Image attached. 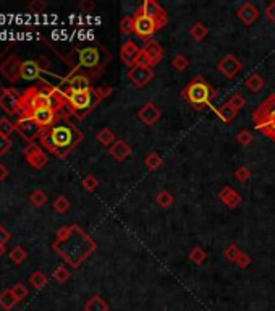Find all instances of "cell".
<instances>
[{
	"label": "cell",
	"mask_w": 275,
	"mask_h": 311,
	"mask_svg": "<svg viewBox=\"0 0 275 311\" xmlns=\"http://www.w3.org/2000/svg\"><path fill=\"white\" fill-rule=\"evenodd\" d=\"M188 258L193 261L196 266H199V264H203L206 259H207V253H206V250L201 248V246H194V248L189 251Z\"/></svg>",
	"instance_id": "32"
},
{
	"label": "cell",
	"mask_w": 275,
	"mask_h": 311,
	"mask_svg": "<svg viewBox=\"0 0 275 311\" xmlns=\"http://www.w3.org/2000/svg\"><path fill=\"white\" fill-rule=\"evenodd\" d=\"M10 259L13 261L15 264H21L24 259H28V253L23 246H15V248L10 251Z\"/></svg>",
	"instance_id": "36"
},
{
	"label": "cell",
	"mask_w": 275,
	"mask_h": 311,
	"mask_svg": "<svg viewBox=\"0 0 275 311\" xmlns=\"http://www.w3.org/2000/svg\"><path fill=\"white\" fill-rule=\"evenodd\" d=\"M15 131H17L24 141H28L29 145H31L36 138L41 136L42 128L39 127L31 117H24V118H18V120L15 122Z\"/></svg>",
	"instance_id": "6"
},
{
	"label": "cell",
	"mask_w": 275,
	"mask_h": 311,
	"mask_svg": "<svg viewBox=\"0 0 275 311\" xmlns=\"http://www.w3.org/2000/svg\"><path fill=\"white\" fill-rule=\"evenodd\" d=\"M13 131H15V123L7 117L0 118V135L10 138V135H12Z\"/></svg>",
	"instance_id": "38"
},
{
	"label": "cell",
	"mask_w": 275,
	"mask_h": 311,
	"mask_svg": "<svg viewBox=\"0 0 275 311\" xmlns=\"http://www.w3.org/2000/svg\"><path fill=\"white\" fill-rule=\"evenodd\" d=\"M215 113H217V117H219L222 122H225V123L233 122L235 118L238 117V110H237L235 107L230 106L228 102H225L222 107H217V109H215Z\"/></svg>",
	"instance_id": "23"
},
{
	"label": "cell",
	"mask_w": 275,
	"mask_h": 311,
	"mask_svg": "<svg viewBox=\"0 0 275 311\" xmlns=\"http://www.w3.org/2000/svg\"><path fill=\"white\" fill-rule=\"evenodd\" d=\"M251 175H253V172H251V169H248L246 165H241L235 170V179H237L240 183H246V182L251 179Z\"/></svg>",
	"instance_id": "40"
},
{
	"label": "cell",
	"mask_w": 275,
	"mask_h": 311,
	"mask_svg": "<svg viewBox=\"0 0 275 311\" xmlns=\"http://www.w3.org/2000/svg\"><path fill=\"white\" fill-rule=\"evenodd\" d=\"M217 68L223 76H227L228 80H233V78L243 70V63L240 62L238 57H235L233 54H227V55L217 63Z\"/></svg>",
	"instance_id": "14"
},
{
	"label": "cell",
	"mask_w": 275,
	"mask_h": 311,
	"mask_svg": "<svg viewBox=\"0 0 275 311\" xmlns=\"http://www.w3.org/2000/svg\"><path fill=\"white\" fill-rule=\"evenodd\" d=\"M85 311H109V303L101 295H94L85 303Z\"/></svg>",
	"instance_id": "24"
},
{
	"label": "cell",
	"mask_w": 275,
	"mask_h": 311,
	"mask_svg": "<svg viewBox=\"0 0 275 311\" xmlns=\"http://www.w3.org/2000/svg\"><path fill=\"white\" fill-rule=\"evenodd\" d=\"M3 255V246H0V256Z\"/></svg>",
	"instance_id": "56"
},
{
	"label": "cell",
	"mask_w": 275,
	"mask_h": 311,
	"mask_svg": "<svg viewBox=\"0 0 275 311\" xmlns=\"http://www.w3.org/2000/svg\"><path fill=\"white\" fill-rule=\"evenodd\" d=\"M70 277H71V273L65 268V266H60V268H57L53 271V279H55L58 284H65Z\"/></svg>",
	"instance_id": "42"
},
{
	"label": "cell",
	"mask_w": 275,
	"mask_h": 311,
	"mask_svg": "<svg viewBox=\"0 0 275 311\" xmlns=\"http://www.w3.org/2000/svg\"><path fill=\"white\" fill-rule=\"evenodd\" d=\"M227 102H228L232 107L237 109L238 112L241 110V109H243L244 106H246V101H244V97H243L241 94H240V92H235V94L230 96V99H228Z\"/></svg>",
	"instance_id": "46"
},
{
	"label": "cell",
	"mask_w": 275,
	"mask_h": 311,
	"mask_svg": "<svg viewBox=\"0 0 275 311\" xmlns=\"http://www.w3.org/2000/svg\"><path fill=\"white\" fill-rule=\"evenodd\" d=\"M109 154L114 157L117 162H125L131 156V146L128 145V141L117 140L114 145L109 147Z\"/></svg>",
	"instance_id": "21"
},
{
	"label": "cell",
	"mask_w": 275,
	"mask_h": 311,
	"mask_svg": "<svg viewBox=\"0 0 275 311\" xmlns=\"http://www.w3.org/2000/svg\"><path fill=\"white\" fill-rule=\"evenodd\" d=\"M237 17L241 19L246 26H251V24L259 18V10L254 7V3L244 2L237 8Z\"/></svg>",
	"instance_id": "19"
},
{
	"label": "cell",
	"mask_w": 275,
	"mask_h": 311,
	"mask_svg": "<svg viewBox=\"0 0 275 311\" xmlns=\"http://www.w3.org/2000/svg\"><path fill=\"white\" fill-rule=\"evenodd\" d=\"M53 207H55L57 212H60V214H65V212H68V209H70V201L67 200V196H57L55 201H53Z\"/></svg>",
	"instance_id": "39"
},
{
	"label": "cell",
	"mask_w": 275,
	"mask_h": 311,
	"mask_svg": "<svg viewBox=\"0 0 275 311\" xmlns=\"http://www.w3.org/2000/svg\"><path fill=\"white\" fill-rule=\"evenodd\" d=\"M23 154H24V157H26L28 164L31 167H34V169H42V167L47 165V162H49V156L44 152V149L37 145V143H31V145H28L26 147H24Z\"/></svg>",
	"instance_id": "12"
},
{
	"label": "cell",
	"mask_w": 275,
	"mask_h": 311,
	"mask_svg": "<svg viewBox=\"0 0 275 311\" xmlns=\"http://www.w3.org/2000/svg\"><path fill=\"white\" fill-rule=\"evenodd\" d=\"M39 140H41L44 147H47L49 152L55 154L57 157H60V159H65V157L85 140V135H83L81 130H78V128L68 120L67 115H63V117H58L57 122L53 123L52 127L42 128Z\"/></svg>",
	"instance_id": "1"
},
{
	"label": "cell",
	"mask_w": 275,
	"mask_h": 311,
	"mask_svg": "<svg viewBox=\"0 0 275 311\" xmlns=\"http://www.w3.org/2000/svg\"><path fill=\"white\" fill-rule=\"evenodd\" d=\"M160 115H162L160 109L157 107L154 102H146L144 106L138 110V118H139L144 125H149V127L155 125V123L160 120Z\"/></svg>",
	"instance_id": "18"
},
{
	"label": "cell",
	"mask_w": 275,
	"mask_h": 311,
	"mask_svg": "<svg viewBox=\"0 0 275 311\" xmlns=\"http://www.w3.org/2000/svg\"><path fill=\"white\" fill-rule=\"evenodd\" d=\"M41 67L37 65V62L34 60H26L23 62L21 65V78L23 80H28V81H33V80H37L39 76H41Z\"/></svg>",
	"instance_id": "22"
},
{
	"label": "cell",
	"mask_w": 275,
	"mask_h": 311,
	"mask_svg": "<svg viewBox=\"0 0 275 311\" xmlns=\"http://www.w3.org/2000/svg\"><path fill=\"white\" fill-rule=\"evenodd\" d=\"M8 174H10V172H8V167L5 165V164H0V182H3L5 179H7Z\"/></svg>",
	"instance_id": "54"
},
{
	"label": "cell",
	"mask_w": 275,
	"mask_h": 311,
	"mask_svg": "<svg viewBox=\"0 0 275 311\" xmlns=\"http://www.w3.org/2000/svg\"><path fill=\"white\" fill-rule=\"evenodd\" d=\"M12 292H13L15 297H17L18 302H21L23 298H26V297H28L29 290H28V287H26V285H24L23 282H18V284H15V285H13Z\"/></svg>",
	"instance_id": "45"
},
{
	"label": "cell",
	"mask_w": 275,
	"mask_h": 311,
	"mask_svg": "<svg viewBox=\"0 0 275 311\" xmlns=\"http://www.w3.org/2000/svg\"><path fill=\"white\" fill-rule=\"evenodd\" d=\"M96 138H97V141H99L102 146H109V147L117 141L115 140V133L112 131L110 128H102V130L97 133Z\"/></svg>",
	"instance_id": "30"
},
{
	"label": "cell",
	"mask_w": 275,
	"mask_h": 311,
	"mask_svg": "<svg viewBox=\"0 0 275 311\" xmlns=\"http://www.w3.org/2000/svg\"><path fill=\"white\" fill-rule=\"evenodd\" d=\"M244 86H246L251 92H259L264 88V78L261 76V73L253 72L251 75L244 80Z\"/></svg>",
	"instance_id": "25"
},
{
	"label": "cell",
	"mask_w": 275,
	"mask_h": 311,
	"mask_svg": "<svg viewBox=\"0 0 275 311\" xmlns=\"http://www.w3.org/2000/svg\"><path fill=\"white\" fill-rule=\"evenodd\" d=\"M36 62H37V65L41 67L42 72H49V73H51V62H49L46 57H39V60H36Z\"/></svg>",
	"instance_id": "53"
},
{
	"label": "cell",
	"mask_w": 275,
	"mask_h": 311,
	"mask_svg": "<svg viewBox=\"0 0 275 311\" xmlns=\"http://www.w3.org/2000/svg\"><path fill=\"white\" fill-rule=\"evenodd\" d=\"M154 78V72H152L151 67L141 65V63H136L131 68H128V80L133 83L136 88H144L152 81Z\"/></svg>",
	"instance_id": "10"
},
{
	"label": "cell",
	"mask_w": 275,
	"mask_h": 311,
	"mask_svg": "<svg viewBox=\"0 0 275 311\" xmlns=\"http://www.w3.org/2000/svg\"><path fill=\"white\" fill-rule=\"evenodd\" d=\"M60 90V88H58ZM62 96L65 99L68 107V113H73L78 118H83L91 109H94L104 97L112 92V86H102L97 90L89 91H62Z\"/></svg>",
	"instance_id": "3"
},
{
	"label": "cell",
	"mask_w": 275,
	"mask_h": 311,
	"mask_svg": "<svg viewBox=\"0 0 275 311\" xmlns=\"http://www.w3.org/2000/svg\"><path fill=\"white\" fill-rule=\"evenodd\" d=\"M17 303H18V300H17V297L13 295L12 289H10V290L7 289V290H3V292L0 293V307H2L3 310L10 311Z\"/></svg>",
	"instance_id": "27"
},
{
	"label": "cell",
	"mask_w": 275,
	"mask_h": 311,
	"mask_svg": "<svg viewBox=\"0 0 275 311\" xmlns=\"http://www.w3.org/2000/svg\"><path fill=\"white\" fill-rule=\"evenodd\" d=\"M120 33L123 36H128V34L135 33V17H130V15H125L120 21Z\"/></svg>",
	"instance_id": "33"
},
{
	"label": "cell",
	"mask_w": 275,
	"mask_h": 311,
	"mask_svg": "<svg viewBox=\"0 0 275 311\" xmlns=\"http://www.w3.org/2000/svg\"><path fill=\"white\" fill-rule=\"evenodd\" d=\"M58 88H60L62 91H89V90H92L91 78L85 75V73H75V75L65 78V80H63V85Z\"/></svg>",
	"instance_id": "13"
},
{
	"label": "cell",
	"mask_w": 275,
	"mask_h": 311,
	"mask_svg": "<svg viewBox=\"0 0 275 311\" xmlns=\"http://www.w3.org/2000/svg\"><path fill=\"white\" fill-rule=\"evenodd\" d=\"M133 17H135V34H138L139 37L149 41V39L154 36V33L157 31L155 23L152 21L147 15L142 13L141 10H138Z\"/></svg>",
	"instance_id": "9"
},
{
	"label": "cell",
	"mask_w": 275,
	"mask_h": 311,
	"mask_svg": "<svg viewBox=\"0 0 275 311\" xmlns=\"http://www.w3.org/2000/svg\"><path fill=\"white\" fill-rule=\"evenodd\" d=\"M264 13H266V17H267L269 19H271V21L275 23V0H272V2L267 5V7H266V12H264Z\"/></svg>",
	"instance_id": "52"
},
{
	"label": "cell",
	"mask_w": 275,
	"mask_h": 311,
	"mask_svg": "<svg viewBox=\"0 0 275 311\" xmlns=\"http://www.w3.org/2000/svg\"><path fill=\"white\" fill-rule=\"evenodd\" d=\"M10 147H12V140L7 136H2L0 135V156H3L5 152H7Z\"/></svg>",
	"instance_id": "50"
},
{
	"label": "cell",
	"mask_w": 275,
	"mask_h": 311,
	"mask_svg": "<svg viewBox=\"0 0 275 311\" xmlns=\"http://www.w3.org/2000/svg\"><path fill=\"white\" fill-rule=\"evenodd\" d=\"M266 136H269V138H271V140H272V141L275 143V130H271V131H269V133H267V135H266Z\"/></svg>",
	"instance_id": "55"
},
{
	"label": "cell",
	"mask_w": 275,
	"mask_h": 311,
	"mask_svg": "<svg viewBox=\"0 0 275 311\" xmlns=\"http://www.w3.org/2000/svg\"><path fill=\"white\" fill-rule=\"evenodd\" d=\"M29 201L36 206V207H41L42 204L47 203V195L44 193L42 190H34L31 195H29Z\"/></svg>",
	"instance_id": "37"
},
{
	"label": "cell",
	"mask_w": 275,
	"mask_h": 311,
	"mask_svg": "<svg viewBox=\"0 0 275 311\" xmlns=\"http://www.w3.org/2000/svg\"><path fill=\"white\" fill-rule=\"evenodd\" d=\"M209 34V28L206 26L204 23H194L193 26L189 28V36L194 39V41H203V39Z\"/></svg>",
	"instance_id": "28"
},
{
	"label": "cell",
	"mask_w": 275,
	"mask_h": 311,
	"mask_svg": "<svg viewBox=\"0 0 275 311\" xmlns=\"http://www.w3.org/2000/svg\"><path fill=\"white\" fill-rule=\"evenodd\" d=\"M102 49L101 47H85L78 52V67L96 70L102 63Z\"/></svg>",
	"instance_id": "7"
},
{
	"label": "cell",
	"mask_w": 275,
	"mask_h": 311,
	"mask_svg": "<svg viewBox=\"0 0 275 311\" xmlns=\"http://www.w3.org/2000/svg\"><path fill=\"white\" fill-rule=\"evenodd\" d=\"M29 284H31L34 289L41 290L42 287L47 285V275L44 274L42 271H34V273L29 275Z\"/></svg>",
	"instance_id": "31"
},
{
	"label": "cell",
	"mask_w": 275,
	"mask_h": 311,
	"mask_svg": "<svg viewBox=\"0 0 275 311\" xmlns=\"http://www.w3.org/2000/svg\"><path fill=\"white\" fill-rule=\"evenodd\" d=\"M97 186H99V182H97V179L92 174L86 175L85 179H83V188H85L86 191H89V193L96 191Z\"/></svg>",
	"instance_id": "43"
},
{
	"label": "cell",
	"mask_w": 275,
	"mask_h": 311,
	"mask_svg": "<svg viewBox=\"0 0 275 311\" xmlns=\"http://www.w3.org/2000/svg\"><path fill=\"white\" fill-rule=\"evenodd\" d=\"M28 8L34 13H42L47 8V3L42 2V0H33V2H29Z\"/></svg>",
	"instance_id": "47"
},
{
	"label": "cell",
	"mask_w": 275,
	"mask_h": 311,
	"mask_svg": "<svg viewBox=\"0 0 275 311\" xmlns=\"http://www.w3.org/2000/svg\"><path fill=\"white\" fill-rule=\"evenodd\" d=\"M214 96H215L214 88L201 75L194 76L193 80L183 88V91H181V97L188 101L189 106L196 109V110H203L204 107L210 106Z\"/></svg>",
	"instance_id": "4"
},
{
	"label": "cell",
	"mask_w": 275,
	"mask_h": 311,
	"mask_svg": "<svg viewBox=\"0 0 275 311\" xmlns=\"http://www.w3.org/2000/svg\"><path fill=\"white\" fill-rule=\"evenodd\" d=\"M144 165L147 167L149 172H155L164 165V157H162L159 152H149V154L144 157Z\"/></svg>",
	"instance_id": "26"
},
{
	"label": "cell",
	"mask_w": 275,
	"mask_h": 311,
	"mask_svg": "<svg viewBox=\"0 0 275 311\" xmlns=\"http://www.w3.org/2000/svg\"><path fill=\"white\" fill-rule=\"evenodd\" d=\"M219 198H220V201H222L223 204H227L230 209H237V207H240V204L243 203L241 195H240L237 190H233L232 186H228V185L223 186V188L220 190Z\"/></svg>",
	"instance_id": "20"
},
{
	"label": "cell",
	"mask_w": 275,
	"mask_h": 311,
	"mask_svg": "<svg viewBox=\"0 0 275 311\" xmlns=\"http://www.w3.org/2000/svg\"><path fill=\"white\" fill-rule=\"evenodd\" d=\"M78 7H80L81 12L89 13V12H92V10L96 8V3L92 2V0H81V2L78 3Z\"/></svg>",
	"instance_id": "49"
},
{
	"label": "cell",
	"mask_w": 275,
	"mask_h": 311,
	"mask_svg": "<svg viewBox=\"0 0 275 311\" xmlns=\"http://www.w3.org/2000/svg\"><path fill=\"white\" fill-rule=\"evenodd\" d=\"M188 65H189V60L183 54H178V55L172 58V67H173V70L176 72H185L186 68H188Z\"/></svg>",
	"instance_id": "35"
},
{
	"label": "cell",
	"mask_w": 275,
	"mask_h": 311,
	"mask_svg": "<svg viewBox=\"0 0 275 311\" xmlns=\"http://www.w3.org/2000/svg\"><path fill=\"white\" fill-rule=\"evenodd\" d=\"M251 261H253L251 256H249L248 253H243V251H241V255L238 256V259H237V263H235V264H238L240 268L244 269V268H248V266L251 264Z\"/></svg>",
	"instance_id": "48"
},
{
	"label": "cell",
	"mask_w": 275,
	"mask_h": 311,
	"mask_svg": "<svg viewBox=\"0 0 275 311\" xmlns=\"http://www.w3.org/2000/svg\"><path fill=\"white\" fill-rule=\"evenodd\" d=\"M19 99H21V94L15 88H5V90H2V94H0V107L8 115H18Z\"/></svg>",
	"instance_id": "11"
},
{
	"label": "cell",
	"mask_w": 275,
	"mask_h": 311,
	"mask_svg": "<svg viewBox=\"0 0 275 311\" xmlns=\"http://www.w3.org/2000/svg\"><path fill=\"white\" fill-rule=\"evenodd\" d=\"M70 235L65 240L53 243V250L67 261L71 268H80L87 256L96 251V241L80 225H70Z\"/></svg>",
	"instance_id": "2"
},
{
	"label": "cell",
	"mask_w": 275,
	"mask_h": 311,
	"mask_svg": "<svg viewBox=\"0 0 275 311\" xmlns=\"http://www.w3.org/2000/svg\"><path fill=\"white\" fill-rule=\"evenodd\" d=\"M155 203L160 207H164V209H167V207H170L175 203V196L172 195L169 190H160L155 196Z\"/></svg>",
	"instance_id": "29"
},
{
	"label": "cell",
	"mask_w": 275,
	"mask_h": 311,
	"mask_svg": "<svg viewBox=\"0 0 275 311\" xmlns=\"http://www.w3.org/2000/svg\"><path fill=\"white\" fill-rule=\"evenodd\" d=\"M29 117L41 128H49L57 122V118L60 117V112H57L55 109H36Z\"/></svg>",
	"instance_id": "16"
},
{
	"label": "cell",
	"mask_w": 275,
	"mask_h": 311,
	"mask_svg": "<svg viewBox=\"0 0 275 311\" xmlns=\"http://www.w3.org/2000/svg\"><path fill=\"white\" fill-rule=\"evenodd\" d=\"M139 57H141V49L138 47V44L135 41H131V39L125 41L120 49V58L123 60L125 65H128L131 68L138 63Z\"/></svg>",
	"instance_id": "17"
},
{
	"label": "cell",
	"mask_w": 275,
	"mask_h": 311,
	"mask_svg": "<svg viewBox=\"0 0 275 311\" xmlns=\"http://www.w3.org/2000/svg\"><path fill=\"white\" fill-rule=\"evenodd\" d=\"M21 65L23 62L17 55H10L2 65H0V73L7 78L8 81L15 83L18 78H21Z\"/></svg>",
	"instance_id": "15"
},
{
	"label": "cell",
	"mask_w": 275,
	"mask_h": 311,
	"mask_svg": "<svg viewBox=\"0 0 275 311\" xmlns=\"http://www.w3.org/2000/svg\"><path fill=\"white\" fill-rule=\"evenodd\" d=\"M240 255H241V250H240V246L237 243H230L227 248L223 250V256L228 263H237Z\"/></svg>",
	"instance_id": "34"
},
{
	"label": "cell",
	"mask_w": 275,
	"mask_h": 311,
	"mask_svg": "<svg viewBox=\"0 0 275 311\" xmlns=\"http://www.w3.org/2000/svg\"><path fill=\"white\" fill-rule=\"evenodd\" d=\"M259 109H261V110L266 113V115H269V117H272L274 113H275V94H272V96H269L266 101H264L261 106H259Z\"/></svg>",
	"instance_id": "41"
},
{
	"label": "cell",
	"mask_w": 275,
	"mask_h": 311,
	"mask_svg": "<svg viewBox=\"0 0 275 311\" xmlns=\"http://www.w3.org/2000/svg\"><path fill=\"white\" fill-rule=\"evenodd\" d=\"M10 232L5 229L3 225H0V246H5L8 243V240H10Z\"/></svg>",
	"instance_id": "51"
},
{
	"label": "cell",
	"mask_w": 275,
	"mask_h": 311,
	"mask_svg": "<svg viewBox=\"0 0 275 311\" xmlns=\"http://www.w3.org/2000/svg\"><path fill=\"white\" fill-rule=\"evenodd\" d=\"M237 143H240L241 146H248V145H251L253 140H254V136H253V133L249 131V130H241V131H238L237 133Z\"/></svg>",
	"instance_id": "44"
},
{
	"label": "cell",
	"mask_w": 275,
	"mask_h": 311,
	"mask_svg": "<svg viewBox=\"0 0 275 311\" xmlns=\"http://www.w3.org/2000/svg\"><path fill=\"white\" fill-rule=\"evenodd\" d=\"M141 12L147 15L152 21L155 23V26H157V31L159 29H162L167 24V21H169V17H167V13H165V10L160 7L159 3L154 2V0H144L141 5Z\"/></svg>",
	"instance_id": "8"
},
{
	"label": "cell",
	"mask_w": 275,
	"mask_h": 311,
	"mask_svg": "<svg viewBox=\"0 0 275 311\" xmlns=\"http://www.w3.org/2000/svg\"><path fill=\"white\" fill-rule=\"evenodd\" d=\"M164 55H165L164 47L157 41H154V39H149V41H146L144 47L141 49V57L139 60H138V63L152 68L164 58Z\"/></svg>",
	"instance_id": "5"
}]
</instances>
